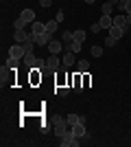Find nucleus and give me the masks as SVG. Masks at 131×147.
<instances>
[{
	"instance_id": "13",
	"label": "nucleus",
	"mask_w": 131,
	"mask_h": 147,
	"mask_svg": "<svg viewBox=\"0 0 131 147\" xmlns=\"http://www.w3.org/2000/svg\"><path fill=\"white\" fill-rule=\"evenodd\" d=\"M98 22H100L103 29H112V26H114V18H112V16H100Z\"/></svg>"
},
{
	"instance_id": "24",
	"label": "nucleus",
	"mask_w": 131,
	"mask_h": 147,
	"mask_svg": "<svg viewBox=\"0 0 131 147\" xmlns=\"http://www.w3.org/2000/svg\"><path fill=\"white\" fill-rule=\"evenodd\" d=\"M100 11H103V16H112V11H114V5H109V2H105V5L100 7Z\"/></svg>"
},
{
	"instance_id": "25",
	"label": "nucleus",
	"mask_w": 131,
	"mask_h": 147,
	"mask_svg": "<svg viewBox=\"0 0 131 147\" xmlns=\"http://www.w3.org/2000/svg\"><path fill=\"white\" fill-rule=\"evenodd\" d=\"M116 44H118V40H116V37H112V35L105 37V46H107V49H112V46H116Z\"/></svg>"
},
{
	"instance_id": "10",
	"label": "nucleus",
	"mask_w": 131,
	"mask_h": 147,
	"mask_svg": "<svg viewBox=\"0 0 131 147\" xmlns=\"http://www.w3.org/2000/svg\"><path fill=\"white\" fill-rule=\"evenodd\" d=\"M127 31H129V29H125V26H112V29H109V35L116 37V40H120V37L125 35Z\"/></svg>"
},
{
	"instance_id": "27",
	"label": "nucleus",
	"mask_w": 131,
	"mask_h": 147,
	"mask_svg": "<svg viewBox=\"0 0 131 147\" xmlns=\"http://www.w3.org/2000/svg\"><path fill=\"white\" fill-rule=\"evenodd\" d=\"M72 88H74V92H83V86H81V81H79V75L74 77V84H72Z\"/></svg>"
},
{
	"instance_id": "12",
	"label": "nucleus",
	"mask_w": 131,
	"mask_h": 147,
	"mask_svg": "<svg viewBox=\"0 0 131 147\" xmlns=\"http://www.w3.org/2000/svg\"><path fill=\"white\" fill-rule=\"evenodd\" d=\"M81 46H83V42H76V40H72L70 44H66V51H68V53H79V51H81Z\"/></svg>"
},
{
	"instance_id": "31",
	"label": "nucleus",
	"mask_w": 131,
	"mask_h": 147,
	"mask_svg": "<svg viewBox=\"0 0 131 147\" xmlns=\"http://www.w3.org/2000/svg\"><path fill=\"white\" fill-rule=\"evenodd\" d=\"M55 20H57V22H61V20H63V11H57V16H55Z\"/></svg>"
},
{
	"instance_id": "16",
	"label": "nucleus",
	"mask_w": 131,
	"mask_h": 147,
	"mask_svg": "<svg viewBox=\"0 0 131 147\" xmlns=\"http://www.w3.org/2000/svg\"><path fill=\"white\" fill-rule=\"evenodd\" d=\"M74 55L76 53H66V55L61 57V64L63 66H72V64H74Z\"/></svg>"
},
{
	"instance_id": "32",
	"label": "nucleus",
	"mask_w": 131,
	"mask_h": 147,
	"mask_svg": "<svg viewBox=\"0 0 131 147\" xmlns=\"http://www.w3.org/2000/svg\"><path fill=\"white\" fill-rule=\"evenodd\" d=\"M107 2H109V5H114V7H118V2H120V0H107Z\"/></svg>"
},
{
	"instance_id": "1",
	"label": "nucleus",
	"mask_w": 131,
	"mask_h": 147,
	"mask_svg": "<svg viewBox=\"0 0 131 147\" xmlns=\"http://www.w3.org/2000/svg\"><path fill=\"white\" fill-rule=\"evenodd\" d=\"M59 145H61V147H76V145H81V141H79V136H74L72 129H68V132L61 136Z\"/></svg>"
},
{
	"instance_id": "9",
	"label": "nucleus",
	"mask_w": 131,
	"mask_h": 147,
	"mask_svg": "<svg viewBox=\"0 0 131 147\" xmlns=\"http://www.w3.org/2000/svg\"><path fill=\"white\" fill-rule=\"evenodd\" d=\"M72 132H74V136H79V138H83V136L87 134V129H85V123H76V125H72Z\"/></svg>"
},
{
	"instance_id": "20",
	"label": "nucleus",
	"mask_w": 131,
	"mask_h": 147,
	"mask_svg": "<svg viewBox=\"0 0 131 147\" xmlns=\"http://www.w3.org/2000/svg\"><path fill=\"white\" fill-rule=\"evenodd\" d=\"M57 24H59V22H57L55 18H53V20H48V22H46V31L55 35V33H57Z\"/></svg>"
},
{
	"instance_id": "18",
	"label": "nucleus",
	"mask_w": 131,
	"mask_h": 147,
	"mask_svg": "<svg viewBox=\"0 0 131 147\" xmlns=\"http://www.w3.org/2000/svg\"><path fill=\"white\" fill-rule=\"evenodd\" d=\"M55 92L59 94V97H68V94H70V86H63V84H59V86L55 88Z\"/></svg>"
},
{
	"instance_id": "17",
	"label": "nucleus",
	"mask_w": 131,
	"mask_h": 147,
	"mask_svg": "<svg viewBox=\"0 0 131 147\" xmlns=\"http://www.w3.org/2000/svg\"><path fill=\"white\" fill-rule=\"evenodd\" d=\"M18 64H20V59H18V57H11V55L7 57V61H5V66L11 68V70H15V68H18Z\"/></svg>"
},
{
	"instance_id": "21",
	"label": "nucleus",
	"mask_w": 131,
	"mask_h": 147,
	"mask_svg": "<svg viewBox=\"0 0 131 147\" xmlns=\"http://www.w3.org/2000/svg\"><path fill=\"white\" fill-rule=\"evenodd\" d=\"M72 40H74V31H63V33H61V42L70 44Z\"/></svg>"
},
{
	"instance_id": "23",
	"label": "nucleus",
	"mask_w": 131,
	"mask_h": 147,
	"mask_svg": "<svg viewBox=\"0 0 131 147\" xmlns=\"http://www.w3.org/2000/svg\"><path fill=\"white\" fill-rule=\"evenodd\" d=\"M85 37H87V33H85L83 29H76V31H74V40H76V42H83Z\"/></svg>"
},
{
	"instance_id": "14",
	"label": "nucleus",
	"mask_w": 131,
	"mask_h": 147,
	"mask_svg": "<svg viewBox=\"0 0 131 147\" xmlns=\"http://www.w3.org/2000/svg\"><path fill=\"white\" fill-rule=\"evenodd\" d=\"M114 26H125V29H129V24H127V16H114Z\"/></svg>"
},
{
	"instance_id": "26",
	"label": "nucleus",
	"mask_w": 131,
	"mask_h": 147,
	"mask_svg": "<svg viewBox=\"0 0 131 147\" xmlns=\"http://www.w3.org/2000/svg\"><path fill=\"white\" fill-rule=\"evenodd\" d=\"M90 53H92V57H100V55H103V49H100V46H92Z\"/></svg>"
},
{
	"instance_id": "30",
	"label": "nucleus",
	"mask_w": 131,
	"mask_h": 147,
	"mask_svg": "<svg viewBox=\"0 0 131 147\" xmlns=\"http://www.w3.org/2000/svg\"><path fill=\"white\" fill-rule=\"evenodd\" d=\"M39 5H42L44 9H48V7L53 5V0H39Z\"/></svg>"
},
{
	"instance_id": "6",
	"label": "nucleus",
	"mask_w": 131,
	"mask_h": 147,
	"mask_svg": "<svg viewBox=\"0 0 131 147\" xmlns=\"http://www.w3.org/2000/svg\"><path fill=\"white\" fill-rule=\"evenodd\" d=\"M20 18L24 20L26 24H33V22H35V11H33V9H24V11L20 13Z\"/></svg>"
},
{
	"instance_id": "8",
	"label": "nucleus",
	"mask_w": 131,
	"mask_h": 147,
	"mask_svg": "<svg viewBox=\"0 0 131 147\" xmlns=\"http://www.w3.org/2000/svg\"><path fill=\"white\" fill-rule=\"evenodd\" d=\"M59 64H61L59 55H50L48 59H46V66H48V70H57V68H59Z\"/></svg>"
},
{
	"instance_id": "5",
	"label": "nucleus",
	"mask_w": 131,
	"mask_h": 147,
	"mask_svg": "<svg viewBox=\"0 0 131 147\" xmlns=\"http://www.w3.org/2000/svg\"><path fill=\"white\" fill-rule=\"evenodd\" d=\"M48 51H50V55H59V53L63 51V42H59V40H50Z\"/></svg>"
},
{
	"instance_id": "33",
	"label": "nucleus",
	"mask_w": 131,
	"mask_h": 147,
	"mask_svg": "<svg viewBox=\"0 0 131 147\" xmlns=\"http://www.w3.org/2000/svg\"><path fill=\"white\" fill-rule=\"evenodd\" d=\"M127 24L131 26V13H127Z\"/></svg>"
},
{
	"instance_id": "29",
	"label": "nucleus",
	"mask_w": 131,
	"mask_h": 147,
	"mask_svg": "<svg viewBox=\"0 0 131 147\" xmlns=\"http://www.w3.org/2000/svg\"><path fill=\"white\" fill-rule=\"evenodd\" d=\"M100 29H103V26H100V22H94V24H92V33H98Z\"/></svg>"
},
{
	"instance_id": "22",
	"label": "nucleus",
	"mask_w": 131,
	"mask_h": 147,
	"mask_svg": "<svg viewBox=\"0 0 131 147\" xmlns=\"http://www.w3.org/2000/svg\"><path fill=\"white\" fill-rule=\"evenodd\" d=\"M66 121H68V125L72 127V125H76V123L81 121V114H68V117H66Z\"/></svg>"
},
{
	"instance_id": "35",
	"label": "nucleus",
	"mask_w": 131,
	"mask_h": 147,
	"mask_svg": "<svg viewBox=\"0 0 131 147\" xmlns=\"http://www.w3.org/2000/svg\"><path fill=\"white\" fill-rule=\"evenodd\" d=\"M127 2H131V0H120V2H118V5H127Z\"/></svg>"
},
{
	"instance_id": "19",
	"label": "nucleus",
	"mask_w": 131,
	"mask_h": 147,
	"mask_svg": "<svg viewBox=\"0 0 131 147\" xmlns=\"http://www.w3.org/2000/svg\"><path fill=\"white\" fill-rule=\"evenodd\" d=\"M76 68H79V73H87V70H90V61L87 59H79L76 61Z\"/></svg>"
},
{
	"instance_id": "34",
	"label": "nucleus",
	"mask_w": 131,
	"mask_h": 147,
	"mask_svg": "<svg viewBox=\"0 0 131 147\" xmlns=\"http://www.w3.org/2000/svg\"><path fill=\"white\" fill-rule=\"evenodd\" d=\"M83 2H87V5H94V2H96V0H83Z\"/></svg>"
},
{
	"instance_id": "11",
	"label": "nucleus",
	"mask_w": 131,
	"mask_h": 147,
	"mask_svg": "<svg viewBox=\"0 0 131 147\" xmlns=\"http://www.w3.org/2000/svg\"><path fill=\"white\" fill-rule=\"evenodd\" d=\"M37 59H39V57H35L33 53H26V55H24V66L26 68H35V66H37Z\"/></svg>"
},
{
	"instance_id": "15",
	"label": "nucleus",
	"mask_w": 131,
	"mask_h": 147,
	"mask_svg": "<svg viewBox=\"0 0 131 147\" xmlns=\"http://www.w3.org/2000/svg\"><path fill=\"white\" fill-rule=\"evenodd\" d=\"M31 26H33V33H35V35H39V33H44V31H46V22H37V20H35Z\"/></svg>"
},
{
	"instance_id": "3",
	"label": "nucleus",
	"mask_w": 131,
	"mask_h": 147,
	"mask_svg": "<svg viewBox=\"0 0 131 147\" xmlns=\"http://www.w3.org/2000/svg\"><path fill=\"white\" fill-rule=\"evenodd\" d=\"M35 35V33H33ZM50 40H53V33H48V31H44V33H39V35H35V46H48Z\"/></svg>"
},
{
	"instance_id": "2",
	"label": "nucleus",
	"mask_w": 131,
	"mask_h": 147,
	"mask_svg": "<svg viewBox=\"0 0 131 147\" xmlns=\"http://www.w3.org/2000/svg\"><path fill=\"white\" fill-rule=\"evenodd\" d=\"M66 132H68V121H66V117H57V121H55V134L61 138Z\"/></svg>"
},
{
	"instance_id": "4",
	"label": "nucleus",
	"mask_w": 131,
	"mask_h": 147,
	"mask_svg": "<svg viewBox=\"0 0 131 147\" xmlns=\"http://www.w3.org/2000/svg\"><path fill=\"white\" fill-rule=\"evenodd\" d=\"M13 40H15V44H22V42H26V40H35V35H33V33H26L24 29H20V31L13 33Z\"/></svg>"
},
{
	"instance_id": "28",
	"label": "nucleus",
	"mask_w": 131,
	"mask_h": 147,
	"mask_svg": "<svg viewBox=\"0 0 131 147\" xmlns=\"http://www.w3.org/2000/svg\"><path fill=\"white\" fill-rule=\"evenodd\" d=\"M24 24H26V22H24V20H22V18H18V20H15V22H13V26H15V31L24 29Z\"/></svg>"
},
{
	"instance_id": "7",
	"label": "nucleus",
	"mask_w": 131,
	"mask_h": 147,
	"mask_svg": "<svg viewBox=\"0 0 131 147\" xmlns=\"http://www.w3.org/2000/svg\"><path fill=\"white\" fill-rule=\"evenodd\" d=\"M9 55H11V57H18V59H22V57H24V49H22V44H13L11 49H9Z\"/></svg>"
}]
</instances>
